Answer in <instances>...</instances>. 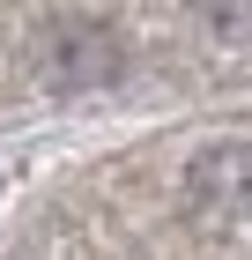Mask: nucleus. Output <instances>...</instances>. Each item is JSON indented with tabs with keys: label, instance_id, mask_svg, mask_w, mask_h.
Returning a JSON list of instances; mask_svg holds the SVG:
<instances>
[{
	"label": "nucleus",
	"instance_id": "1",
	"mask_svg": "<svg viewBox=\"0 0 252 260\" xmlns=\"http://www.w3.org/2000/svg\"><path fill=\"white\" fill-rule=\"evenodd\" d=\"M38 75L52 89H97V82L119 75V38L97 30V22H82V15H59L38 38Z\"/></svg>",
	"mask_w": 252,
	"mask_h": 260
},
{
	"label": "nucleus",
	"instance_id": "2",
	"mask_svg": "<svg viewBox=\"0 0 252 260\" xmlns=\"http://www.w3.org/2000/svg\"><path fill=\"white\" fill-rule=\"evenodd\" d=\"M193 193L208 208H230V216H252V149H208L193 156Z\"/></svg>",
	"mask_w": 252,
	"mask_h": 260
},
{
	"label": "nucleus",
	"instance_id": "3",
	"mask_svg": "<svg viewBox=\"0 0 252 260\" xmlns=\"http://www.w3.org/2000/svg\"><path fill=\"white\" fill-rule=\"evenodd\" d=\"M193 15L208 30H223V38H245L252 30V0H193Z\"/></svg>",
	"mask_w": 252,
	"mask_h": 260
}]
</instances>
